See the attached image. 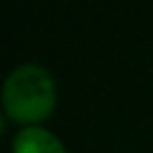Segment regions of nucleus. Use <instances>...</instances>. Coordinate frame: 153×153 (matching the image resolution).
<instances>
[{"instance_id":"obj_1","label":"nucleus","mask_w":153,"mask_h":153,"mask_svg":"<svg viewBox=\"0 0 153 153\" xmlns=\"http://www.w3.org/2000/svg\"><path fill=\"white\" fill-rule=\"evenodd\" d=\"M55 103V82L40 65H19L9 74L2 88V105L13 122L25 124V128L36 126L53 113Z\"/></svg>"},{"instance_id":"obj_2","label":"nucleus","mask_w":153,"mask_h":153,"mask_svg":"<svg viewBox=\"0 0 153 153\" xmlns=\"http://www.w3.org/2000/svg\"><path fill=\"white\" fill-rule=\"evenodd\" d=\"M13 153H67L63 143L40 126H27L13 138Z\"/></svg>"}]
</instances>
